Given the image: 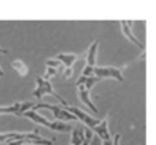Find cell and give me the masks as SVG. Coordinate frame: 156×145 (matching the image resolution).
<instances>
[{
    "label": "cell",
    "mask_w": 156,
    "mask_h": 145,
    "mask_svg": "<svg viewBox=\"0 0 156 145\" xmlns=\"http://www.w3.org/2000/svg\"><path fill=\"white\" fill-rule=\"evenodd\" d=\"M22 115H23L25 118L30 119L32 122H34V123H37V125H43V126L48 127V129H49V126H51V121H48V119H47L45 116H43L37 110L25 111V112L22 114Z\"/></svg>",
    "instance_id": "cell-9"
},
{
    "label": "cell",
    "mask_w": 156,
    "mask_h": 145,
    "mask_svg": "<svg viewBox=\"0 0 156 145\" xmlns=\"http://www.w3.org/2000/svg\"><path fill=\"white\" fill-rule=\"evenodd\" d=\"M101 145H112V138L111 140H105V141H101Z\"/></svg>",
    "instance_id": "cell-23"
},
{
    "label": "cell",
    "mask_w": 156,
    "mask_h": 145,
    "mask_svg": "<svg viewBox=\"0 0 156 145\" xmlns=\"http://www.w3.org/2000/svg\"><path fill=\"white\" fill-rule=\"evenodd\" d=\"M58 74V69H54V67H47V71H45V74H44V80H51L52 77H55V75Z\"/></svg>",
    "instance_id": "cell-17"
},
{
    "label": "cell",
    "mask_w": 156,
    "mask_h": 145,
    "mask_svg": "<svg viewBox=\"0 0 156 145\" xmlns=\"http://www.w3.org/2000/svg\"><path fill=\"white\" fill-rule=\"evenodd\" d=\"M99 81H101L100 78H97L96 75H89V77H85V75H81L80 80L77 81V85H80V83H82L83 86H85L86 89H89L90 90L92 88H93L94 85H96Z\"/></svg>",
    "instance_id": "cell-14"
},
{
    "label": "cell",
    "mask_w": 156,
    "mask_h": 145,
    "mask_svg": "<svg viewBox=\"0 0 156 145\" xmlns=\"http://www.w3.org/2000/svg\"><path fill=\"white\" fill-rule=\"evenodd\" d=\"M0 54H8V51L4 48H0Z\"/></svg>",
    "instance_id": "cell-24"
},
{
    "label": "cell",
    "mask_w": 156,
    "mask_h": 145,
    "mask_svg": "<svg viewBox=\"0 0 156 145\" xmlns=\"http://www.w3.org/2000/svg\"><path fill=\"white\" fill-rule=\"evenodd\" d=\"M32 110H49L54 114L55 121H62V122H78L77 118L65 107V105H59V104H45V103H38V104L33 105Z\"/></svg>",
    "instance_id": "cell-1"
},
{
    "label": "cell",
    "mask_w": 156,
    "mask_h": 145,
    "mask_svg": "<svg viewBox=\"0 0 156 145\" xmlns=\"http://www.w3.org/2000/svg\"><path fill=\"white\" fill-rule=\"evenodd\" d=\"M97 48H99V40H94L89 47L88 52H86V65L88 66H96Z\"/></svg>",
    "instance_id": "cell-11"
},
{
    "label": "cell",
    "mask_w": 156,
    "mask_h": 145,
    "mask_svg": "<svg viewBox=\"0 0 156 145\" xmlns=\"http://www.w3.org/2000/svg\"><path fill=\"white\" fill-rule=\"evenodd\" d=\"M44 94H51V96H54L55 99L59 100V101L62 103V105H65V107L69 105L67 101H66L59 93L55 92L54 86H52V83L49 82L48 80H44L43 77H37V80H36V89L33 90V96L37 97L38 100H41Z\"/></svg>",
    "instance_id": "cell-2"
},
{
    "label": "cell",
    "mask_w": 156,
    "mask_h": 145,
    "mask_svg": "<svg viewBox=\"0 0 156 145\" xmlns=\"http://www.w3.org/2000/svg\"><path fill=\"white\" fill-rule=\"evenodd\" d=\"M83 137H85V129H83V127L78 123L76 127H73V129H71L70 144L71 145H81V144H82V141H83Z\"/></svg>",
    "instance_id": "cell-10"
},
{
    "label": "cell",
    "mask_w": 156,
    "mask_h": 145,
    "mask_svg": "<svg viewBox=\"0 0 156 145\" xmlns=\"http://www.w3.org/2000/svg\"><path fill=\"white\" fill-rule=\"evenodd\" d=\"M89 145H101V140H100L96 134H92L90 141H89Z\"/></svg>",
    "instance_id": "cell-20"
},
{
    "label": "cell",
    "mask_w": 156,
    "mask_h": 145,
    "mask_svg": "<svg viewBox=\"0 0 156 145\" xmlns=\"http://www.w3.org/2000/svg\"><path fill=\"white\" fill-rule=\"evenodd\" d=\"M54 140H47L40 136V130L34 129L33 133H29L27 137L19 138V140H11L8 141L7 145H52Z\"/></svg>",
    "instance_id": "cell-4"
},
{
    "label": "cell",
    "mask_w": 156,
    "mask_h": 145,
    "mask_svg": "<svg viewBox=\"0 0 156 145\" xmlns=\"http://www.w3.org/2000/svg\"><path fill=\"white\" fill-rule=\"evenodd\" d=\"M21 101H16L12 105H7V107H2L0 105V115H16L21 116Z\"/></svg>",
    "instance_id": "cell-13"
},
{
    "label": "cell",
    "mask_w": 156,
    "mask_h": 145,
    "mask_svg": "<svg viewBox=\"0 0 156 145\" xmlns=\"http://www.w3.org/2000/svg\"><path fill=\"white\" fill-rule=\"evenodd\" d=\"M121 137L122 136L119 134H115V137H114V140H112V145H121Z\"/></svg>",
    "instance_id": "cell-22"
},
{
    "label": "cell",
    "mask_w": 156,
    "mask_h": 145,
    "mask_svg": "<svg viewBox=\"0 0 156 145\" xmlns=\"http://www.w3.org/2000/svg\"><path fill=\"white\" fill-rule=\"evenodd\" d=\"M56 59L62 63L65 67H73V65L78 60V55L76 54H59L56 55Z\"/></svg>",
    "instance_id": "cell-12"
},
{
    "label": "cell",
    "mask_w": 156,
    "mask_h": 145,
    "mask_svg": "<svg viewBox=\"0 0 156 145\" xmlns=\"http://www.w3.org/2000/svg\"><path fill=\"white\" fill-rule=\"evenodd\" d=\"M93 75H96L100 80H116L119 82H123V71L119 67L112 66H94Z\"/></svg>",
    "instance_id": "cell-3"
},
{
    "label": "cell",
    "mask_w": 156,
    "mask_h": 145,
    "mask_svg": "<svg viewBox=\"0 0 156 145\" xmlns=\"http://www.w3.org/2000/svg\"><path fill=\"white\" fill-rule=\"evenodd\" d=\"M71 75H73V67H65V70H63V78L69 80V78H71Z\"/></svg>",
    "instance_id": "cell-21"
},
{
    "label": "cell",
    "mask_w": 156,
    "mask_h": 145,
    "mask_svg": "<svg viewBox=\"0 0 156 145\" xmlns=\"http://www.w3.org/2000/svg\"><path fill=\"white\" fill-rule=\"evenodd\" d=\"M121 27H122V33H123L125 37H126L130 43L134 44L136 47H138V48L143 51V54H144V52H145V45H144V44L141 43V41L138 40L134 34H133V30H132L133 22L132 21H121Z\"/></svg>",
    "instance_id": "cell-6"
},
{
    "label": "cell",
    "mask_w": 156,
    "mask_h": 145,
    "mask_svg": "<svg viewBox=\"0 0 156 145\" xmlns=\"http://www.w3.org/2000/svg\"><path fill=\"white\" fill-rule=\"evenodd\" d=\"M93 69H94V66H88L86 65L85 67H83V70H82V75H85V77L93 75Z\"/></svg>",
    "instance_id": "cell-19"
},
{
    "label": "cell",
    "mask_w": 156,
    "mask_h": 145,
    "mask_svg": "<svg viewBox=\"0 0 156 145\" xmlns=\"http://www.w3.org/2000/svg\"><path fill=\"white\" fill-rule=\"evenodd\" d=\"M70 145H71V144H70Z\"/></svg>",
    "instance_id": "cell-25"
},
{
    "label": "cell",
    "mask_w": 156,
    "mask_h": 145,
    "mask_svg": "<svg viewBox=\"0 0 156 145\" xmlns=\"http://www.w3.org/2000/svg\"><path fill=\"white\" fill-rule=\"evenodd\" d=\"M45 65H47V67H54V69H58V67H60L62 66V63L59 62V60L55 58V59H48L45 62Z\"/></svg>",
    "instance_id": "cell-18"
},
{
    "label": "cell",
    "mask_w": 156,
    "mask_h": 145,
    "mask_svg": "<svg viewBox=\"0 0 156 145\" xmlns=\"http://www.w3.org/2000/svg\"><path fill=\"white\" fill-rule=\"evenodd\" d=\"M92 132H93L101 141L111 140V134H110V130H108V116H105L104 119H100L99 123L92 129Z\"/></svg>",
    "instance_id": "cell-8"
},
{
    "label": "cell",
    "mask_w": 156,
    "mask_h": 145,
    "mask_svg": "<svg viewBox=\"0 0 156 145\" xmlns=\"http://www.w3.org/2000/svg\"><path fill=\"white\" fill-rule=\"evenodd\" d=\"M77 93H78V99L81 100V103H83L88 108H90L92 112H94V114L99 112L97 107L93 104V101L90 99V90L89 89H86L82 83H80V85H77Z\"/></svg>",
    "instance_id": "cell-7"
},
{
    "label": "cell",
    "mask_w": 156,
    "mask_h": 145,
    "mask_svg": "<svg viewBox=\"0 0 156 145\" xmlns=\"http://www.w3.org/2000/svg\"><path fill=\"white\" fill-rule=\"evenodd\" d=\"M66 108H67L69 111H70L71 114H73L74 116L77 118V121L82 122L83 125H86V127H89V129H93L94 126H96L97 123H99L100 119H96L93 118L92 115H89V114H86L83 110H81V108L78 107H74V105H66Z\"/></svg>",
    "instance_id": "cell-5"
},
{
    "label": "cell",
    "mask_w": 156,
    "mask_h": 145,
    "mask_svg": "<svg viewBox=\"0 0 156 145\" xmlns=\"http://www.w3.org/2000/svg\"><path fill=\"white\" fill-rule=\"evenodd\" d=\"M29 133H14V132H10V133H0V144H7L8 141L11 140H19V138H23V137H27Z\"/></svg>",
    "instance_id": "cell-15"
},
{
    "label": "cell",
    "mask_w": 156,
    "mask_h": 145,
    "mask_svg": "<svg viewBox=\"0 0 156 145\" xmlns=\"http://www.w3.org/2000/svg\"><path fill=\"white\" fill-rule=\"evenodd\" d=\"M11 66H12V69L18 72L21 77H25V75H27V72H29V69H27L26 63H25L23 60L15 59L12 63H11Z\"/></svg>",
    "instance_id": "cell-16"
}]
</instances>
